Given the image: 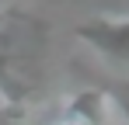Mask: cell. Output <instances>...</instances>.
Listing matches in <instances>:
<instances>
[{
    "label": "cell",
    "mask_w": 129,
    "mask_h": 125,
    "mask_svg": "<svg viewBox=\"0 0 129 125\" xmlns=\"http://www.w3.org/2000/svg\"><path fill=\"white\" fill-rule=\"evenodd\" d=\"M59 125H122V115L108 87H84L63 101Z\"/></svg>",
    "instance_id": "obj_1"
},
{
    "label": "cell",
    "mask_w": 129,
    "mask_h": 125,
    "mask_svg": "<svg viewBox=\"0 0 129 125\" xmlns=\"http://www.w3.org/2000/svg\"><path fill=\"white\" fill-rule=\"evenodd\" d=\"M73 35L94 49L101 59L129 66V18H91L73 28Z\"/></svg>",
    "instance_id": "obj_2"
},
{
    "label": "cell",
    "mask_w": 129,
    "mask_h": 125,
    "mask_svg": "<svg viewBox=\"0 0 129 125\" xmlns=\"http://www.w3.org/2000/svg\"><path fill=\"white\" fill-rule=\"evenodd\" d=\"M28 108L24 104H4L0 101V125H24Z\"/></svg>",
    "instance_id": "obj_3"
},
{
    "label": "cell",
    "mask_w": 129,
    "mask_h": 125,
    "mask_svg": "<svg viewBox=\"0 0 129 125\" xmlns=\"http://www.w3.org/2000/svg\"><path fill=\"white\" fill-rule=\"evenodd\" d=\"M112 90V97L119 104V115H122V125H129V83H115V87H108Z\"/></svg>",
    "instance_id": "obj_4"
},
{
    "label": "cell",
    "mask_w": 129,
    "mask_h": 125,
    "mask_svg": "<svg viewBox=\"0 0 129 125\" xmlns=\"http://www.w3.org/2000/svg\"><path fill=\"white\" fill-rule=\"evenodd\" d=\"M0 14H4V11H0Z\"/></svg>",
    "instance_id": "obj_5"
}]
</instances>
